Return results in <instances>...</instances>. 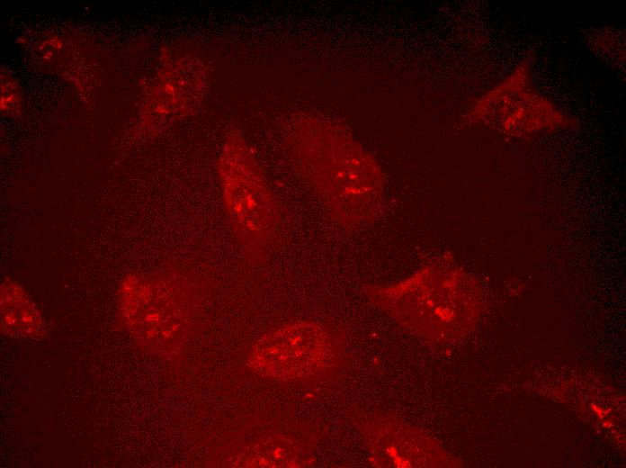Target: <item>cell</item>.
<instances>
[{"mask_svg":"<svg viewBox=\"0 0 626 468\" xmlns=\"http://www.w3.org/2000/svg\"><path fill=\"white\" fill-rule=\"evenodd\" d=\"M292 149L332 221L344 230H356L377 218L381 174L356 143L337 134L309 133L298 136Z\"/></svg>","mask_w":626,"mask_h":468,"instance_id":"1","label":"cell"},{"mask_svg":"<svg viewBox=\"0 0 626 468\" xmlns=\"http://www.w3.org/2000/svg\"><path fill=\"white\" fill-rule=\"evenodd\" d=\"M217 168L226 217L240 248L248 260L265 261L282 242V215L255 158L240 136L228 137Z\"/></svg>","mask_w":626,"mask_h":468,"instance_id":"2","label":"cell"},{"mask_svg":"<svg viewBox=\"0 0 626 468\" xmlns=\"http://www.w3.org/2000/svg\"><path fill=\"white\" fill-rule=\"evenodd\" d=\"M331 349V334L325 326L310 321L293 322L261 337L251 348L248 364L271 379H303L321 372L329 364Z\"/></svg>","mask_w":626,"mask_h":468,"instance_id":"3","label":"cell"},{"mask_svg":"<svg viewBox=\"0 0 626 468\" xmlns=\"http://www.w3.org/2000/svg\"><path fill=\"white\" fill-rule=\"evenodd\" d=\"M128 316L146 343L172 349L183 339L191 322L186 296L170 283L135 279L128 287Z\"/></svg>","mask_w":626,"mask_h":468,"instance_id":"4","label":"cell"},{"mask_svg":"<svg viewBox=\"0 0 626 468\" xmlns=\"http://www.w3.org/2000/svg\"><path fill=\"white\" fill-rule=\"evenodd\" d=\"M2 328L10 334L34 335L40 328L39 310L15 284L4 283L1 289Z\"/></svg>","mask_w":626,"mask_h":468,"instance_id":"5","label":"cell"}]
</instances>
